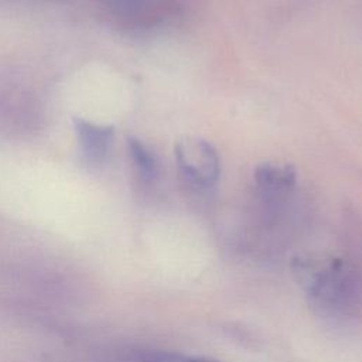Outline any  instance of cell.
Here are the masks:
<instances>
[{
    "label": "cell",
    "mask_w": 362,
    "mask_h": 362,
    "mask_svg": "<svg viewBox=\"0 0 362 362\" xmlns=\"http://www.w3.org/2000/svg\"><path fill=\"white\" fill-rule=\"evenodd\" d=\"M100 1L122 11H130L137 7V0H100Z\"/></svg>",
    "instance_id": "8992f818"
},
{
    "label": "cell",
    "mask_w": 362,
    "mask_h": 362,
    "mask_svg": "<svg viewBox=\"0 0 362 362\" xmlns=\"http://www.w3.org/2000/svg\"><path fill=\"white\" fill-rule=\"evenodd\" d=\"M129 151L140 177L144 181H153L158 174V163L154 153L134 137L129 139Z\"/></svg>",
    "instance_id": "277c9868"
},
{
    "label": "cell",
    "mask_w": 362,
    "mask_h": 362,
    "mask_svg": "<svg viewBox=\"0 0 362 362\" xmlns=\"http://www.w3.org/2000/svg\"><path fill=\"white\" fill-rule=\"evenodd\" d=\"M255 180L266 194L279 195L294 187L296 170L290 164L263 163L256 167Z\"/></svg>",
    "instance_id": "3957f363"
},
{
    "label": "cell",
    "mask_w": 362,
    "mask_h": 362,
    "mask_svg": "<svg viewBox=\"0 0 362 362\" xmlns=\"http://www.w3.org/2000/svg\"><path fill=\"white\" fill-rule=\"evenodd\" d=\"M75 129L81 148L89 163H102L110 148L113 139V127H102L75 119Z\"/></svg>",
    "instance_id": "7a4b0ae2"
},
{
    "label": "cell",
    "mask_w": 362,
    "mask_h": 362,
    "mask_svg": "<svg viewBox=\"0 0 362 362\" xmlns=\"http://www.w3.org/2000/svg\"><path fill=\"white\" fill-rule=\"evenodd\" d=\"M175 158L184 177L199 187H212L221 173L215 147L199 137L187 136L175 144Z\"/></svg>",
    "instance_id": "6da1fadb"
},
{
    "label": "cell",
    "mask_w": 362,
    "mask_h": 362,
    "mask_svg": "<svg viewBox=\"0 0 362 362\" xmlns=\"http://www.w3.org/2000/svg\"><path fill=\"white\" fill-rule=\"evenodd\" d=\"M132 359L134 362H221L208 356L161 349H139L132 354Z\"/></svg>",
    "instance_id": "5b68a950"
}]
</instances>
